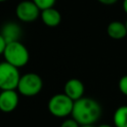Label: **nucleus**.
Segmentation results:
<instances>
[{"instance_id": "obj_21", "label": "nucleus", "mask_w": 127, "mask_h": 127, "mask_svg": "<svg viewBox=\"0 0 127 127\" xmlns=\"http://www.w3.org/2000/svg\"><path fill=\"white\" fill-rule=\"evenodd\" d=\"M5 1H7V0H0V3H2V2H5Z\"/></svg>"}, {"instance_id": "obj_22", "label": "nucleus", "mask_w": 127, "mask_h": 127, "mask_svg": "<svg viewBox=\"0 0 127 127\" xmlns=\"http://www.w3.org/2000/svg\"><path fill=\"white\" fill-rule=\"evenodd\" d=\"M125 26H126V29H127V20H126V22H125Z\"/></svg>"}, {"instance_id": "obj_4", "label": "nucleus", "mask_w": 127, "mask_h": 127, "mask_svg": "<svg viewBox=\"0 0 127 127\" xmlns=\"http://www.w3.org/2000/svg\"><path fill=\"white\" fill-rule=\"evenodd\" d=\"M43 88V79L36 72H27L21 75L17 91L18 93L31 97L39 94Z\"/></svg>"}, {"instance_id": "obj_11", "label": "nucleus", "mask_w": 127, "mask_h": 127, "mask_svg": "<svg viewBox=\"0 0 127 127\" xmlns=\"http://www.w3.org/2000/svg\"><path fill=\"white\" fill-rule=\"evenodd\" d=\"M107 35L113 40H121L127 36V29L125 23L121 21H112L106 28Z\"/></svg>"}, {"instance_id": "obj_12", "label": "nucleus", "mask_w": 127, "mask_h": 127, "mask_svg": "<svg viewBox=\"0 0 127 127\" xmlns=\"http://www.w3.org/2000/svg\"><path fill=\"white\" fill-rule=\"evenodd\" d=\"M114 127H127V105L119 106L113 113Z\"/></svg>"}, {"instance_id": "obj_6", "label": "nucleus", "mask_w": 127, "mask_h": 127, "mask_svg": "<svg viewBox=\"0 0 127 127\" xmlns=\"http://www.w3.org/2000/svg\"><path fill=\"white\" fill-rule=\"evenodd\" d=\"M15 12L17 18L24 23L35 22L41 16V10L32 0H23L19 2Z\"/></svg>"}, {"instance_id": "obj_5", "label": "nucleus", "mask_w": 127, "mask_h": 127, "mask_svg": "<svg viewBox=\"0 0 127 127\" xmlns=\"http://www.w3.org/2000/svg\"><path fill=\"white\" fill-rule=\"evenodd\" d=\"M21 74L19 68L8 64L0 63V89L1 90H17Z\"/></svg>"}, {"instance_id": "obj_8", "label": "nucleus", "mask_w": 127, "mask_h": 127, "mask_svg": "<svg viewBox=\"0 0 127 127\" xmlns=\"http://www.w3.org/2000/svg\"><path fill=\"white\" fill-rule=\"evenodd\" d=\"M64 93L73 101H76L81 97H83L84 85L82 81L79 80L78 78H70L64 83Z\"/></svg>"}, {"instance_id": "obj_15", "label": "nucleus", "mask_w": 127, "mask_h": 127, "mask_svg": "<svg viewBox=\"0 0 127 127\" xmlns=\"http://www.w3.org/2000/svg\"><path fill=\"white\" fill-rule=\"evenodd\" d=\"M60 127H80V125L73 118H67L63 121Z\"/></svg>"}, {"instance_id": "obj_13", "label": "nucleus", "mask_w": 127, "mask_h": 127, "mask_svg": "<svg viewBox=\"0 0 127 127\" xmlns=\"http://www.w3.org/2000/svg\"><path fill=\"white\" fill-rule=\"evenodd\" d=\"M41 11L49 9V8H53L57 2V0H32Z\"/></svg>"}, {"instance_id": "obj_1", "label": "nucleus", "mask_w": 127, "mask_h": 127, "mask_svg": "<svg viewBox=\"0 0 127 127\" xmlns=\"http://www.w3.org/2000/svg\"><path fill=\"white\" fill-rule=\"evenodd\" d=\"M102 114V107L97 100L91 97H81L74 101L71 118H73L80 126L93 125Z\"/></svg>"}, {"instance_id": "obj_7", "label": "nucleus", "mask_w": 127, "mask_h": 127, "mask_svg": "<svg viewBox=\"0 0 127 127\" xmlns=\"http://www.w3.org/2000/svg\"><path fill=\"white\" fill-rule=\"evenodd\" d=\"M19 104V93L16 90H1L0 110L4 113L14 111Z\"/></svg>"}, {"instance_id": "obj_20", "label": "nucleus", "mask_w": 127, "mask_h": 127, "mask_svg": "<svg viewBox=\"0 0 127 127\" xmlns=\"http://www.w3.org/2000/svg\"><path fill=\"white\" fill-rule=\"evenodd\" d=\"M80 127H94L93 125H86V126H80Z\"/></svg>"}, {"instance_id": "obj_19", "label": "nucleus", "mask_w": 127, "mask_h": 127, "mask_svg": "<svg viewBox=\"0 0 127 127\" xmlns=\"http://www.w3.org/2000/svg\"><path fill=\"white\" fill-rule=\"evenodd\" d=\"M97 127H113V126H111V125H109V124H101V125H99V126H97Z\"/></svg>"}, {"instance_id": "obj_14", "label": "nucleus", "mask_w": 127, "mask_h": 127, "mask_svg": "<svg viewBox=\"0 0 127 127\" xmlns=\"http://www.w3.org/2000/svg\"><path fill=\"white\" fill-rule=\"evenodd\" d=\"M118 88H119V91L127 96V74L123 75L120 79H119V82H118Z\"/></svg>"}, {"instance_id": "obj_3", "label": "nucleus", "mask_w": 127, "mask_h": 127, "mask_svg": "<svg viewBox=\"0 0 127 127\" xmlns=\"http://www.w3.org/2000/svg\"><path fill=\"white\" fill-rule=\"evenodd\" d=\"M74 101L64 93H57L53 95L48 102L50 113L58 118H65L71 115Z\"/></svg>"}, {"instance_id": "obj_9", "label": "nucleus", "mask_w": 127, "mask_h": 127, "mask_svg": "<svg viewBox=\"0 0 127 127\" xmlns=\"http://www.w3.org/2000/svg\"><path fill=\"white\" fill-rule=\"evenodd\" d=\"M0 34L3 36L7 44L18 42L22 36V29L20 25L15 22H7L2 26Z\"/></svg>"}, {"instance_id": "obj_10", "label": "nucleus", "mask_w": 127, "mask_h": 127, "mask_svg": "<svg viewBox=\"0 0 127 127\" xmlns=\"http://www.w3.org/2000/svg\"><path fill=\"white\" fill-rule=\"evenodd\" d=\"M41 20L42 22L51 28L57 27L60 25L61 21H62V15L60 13L59 10H57L56 8H49L46 10L41 11Z\"/></svg>"}, {"instance_id": "obj_17", "label": "nucleus", "mask_w": 127, "mask_h": 127, "mask_svg": "<svg viewBox=\"0 0 127 127\" xmlns=\"http://www.w3.org/2000/svg\"><path fill=\"white\" fill-rule=\"evenodd\" d=\"M99 3L103 4V5H107V6H110V5H113L115 4L118 0H97Z\"/></svg>"}, {"instance_id": "obj_2", "label": "nucleus", "mask_w": 127, "mask_h": 127, "mask_svg": "<svg viewBox=\"0 0 127 127\" xmlns=\"http://www.w3.org/2000/svg\"><path fill=\"white\" fill-rule=\"evenodd\" d=\"M3 57L5 62L16 66L17 68L26 65L30 60L28 49L20 41L7 44Z\"/></svg>"}, {"instance_id": "obj_18", "label": "nucleus", "mask_w": 127, "mask_h": 127, "mask_svg": "<svg viewBox=\"0 0 127 127\" xmlns=\"http://www.w3.org/2000/svg\"><path fill=\"white\" fill-rule=\"evenodd\" d=\"M122 7H123L124 12L127 14V0H123V5H122Z\"/></svg>"}, {"instance_id": "obj_16", "label": "nucleus", "mask_w": 127, "mask_h": 127, "mask_svg": "<svg viewBox=\"0 0 127 127\" xmlns=\"http://www.w3.org/2000/svg\"><path fill=\"white\" fill-rule=\"evenodd\" d=\"M6 46H7V43H6L5 39L3 38V36L0 34V55H3L4 54V51L6 49Z\"/></svg>"}]
</instances>
